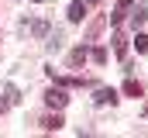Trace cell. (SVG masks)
<instances>
[{"label":"cell","mask_w":148,"mask_h":138,"mask_svg":"<svg viewBox=\"0 0 148 138\" xmlns=\"http://www.w3.org/2000/svg\"><path fill=\"white\" fill-rule=\"evenodd\" d=\"M90 55H93V62H107V52H103V48H93Z\"/></svg>","instance_id":"cell-12"},{"label":"cell","mask_w":148,"mask_h":138,"mask_svg":"<svg viewBox=\"0 0 148 138\" xmlns=\"http://www.w3.org/2000/svg\"><path fill=\"white\" fill-rule=\"evenodd\" d=\"M110 41H114V55L121 59V55L127 52V41H124V34H121V31H114V38H110Z\"/></svg>","instance_id":"cell-9"},{"label":"cell","mask_w":148,"mask_h":138,"mask_svg":"<svg viewBox=\"0 0 148 138\" xmlns=\"http://www.w3.org/2000/svg\"><path fill=\"white\" fill-rule=\"evenodd\" d=\"M145 21H148V3H141V7H138V10L131 14V24H134V31H138V28H141Z\"/></svg>","instance_id":"cell-5"},{"label":"cell","mask_w":148,"mask_h":138,"mask_svg":"<svg viewBox=\"0 0 148 138\" xmlns=\"http://www.w3.org/2000/svg\"><path fill=\"white\" fill-rule=\"evenodd\" d=\"M83 17H86V3H83V0H76V3H69V21H73V24H79Z\"/></svg>","instance_id":"cell-4"},{"label":"cell","mask_w":148,"mask_h":138,"mask_svg":"<svg viewBox=\"0 0 148 138\" xmlns=\"http://www.w3.org/2000/svg\"><path fill=\"white\" fill-rule=\"evenodd\" d=\"M31 34H48V24H45V21H35V24H31Z\"/></svg>","instance_id":"cell-11"},{"label":"cell","mask_w":148,"mask_h":138,"mask_svg":"<svg viewBox=\"0 0 148 138\" xmlns=\"http://www.w3.org/2000/svg\"><path fill=\"white\" fill-rule=\"evenodd\" d=\"M38 3H45V0H38Z\"/></svg>","instance_id":"cell-14"},{"label":"cell","mask_w":148,"mask_h":138,"mask_svg":"<svg viewBox=\"0 0 148 138\" xmlns=\"http://www.w3.org/2000/svg\"><path fill=\"white\" fill-rule=\"evenodd\" d=\"M90 3H97V0H90Z\"/></svg>","instance_id":"cell-15"},{"label":"cell","mask_w":148,"mask_h":138,"mask_svg":"<svg viewBox=\"0 0 148 138\" xmlns=\"http://www.w3.org/2000/svg\"><path fill=\"white\" fill-rule=\"evenodd\" d=\"M93 104H100V107H103V104H117V90L100 86V90H97V97H93Z\"/></svg>","instance_id":"cell-3"},{"label":"cell","mask_w":148,"mask_h":138,"mask_svg":"<svg viewBox=\"0 0 148 138\" xmlns=\"http://www.w3.org/2000/svg\"><path fill=\"white\" fill-rule=\"evenodd\" d=\"M45 104H48V107H66V104H69V97H66V86H59V83H55V86L45 93Z\"/></svg>","instance_id":"cell-1"},{"label":"cell","mask_w":148,"mask_h":138,"mask_svg":"<svg viewBox=\"0 0 148 138\" xmlns=\"http://www.w3.org/2000/svg\"><path fill=\"white\" fill-rule=\"evenodd\" d=\"M134 48L138 52H148V34H134Z\"/></svg>","instance_id":"cell-10"},{"label":"cell","mask_w":148,"mask_h":138,"mask_svg":"<svg viewBox=\"0 0 148 138\" xmlns=\"http://www.w3.org/2000/svg\"><path fill=\"white\" fill-rule=\"evenodd\" d=\"M124 93H127V97H145V86H141L138 79H127V83H124Z\"/></svg>","instance_id":"cell-7"},{"label":"cell","mask_w":148,"mask_h":138,"mask_svg":"<svg viewBox=\"0 0 148 138\" xmlns=\"http://www.w3.org/2000/svg\"><path fill=\"white\" fill-rule=\"evenodd\" d=\"M86 55H90V52H86V45H79V48H73V55H69V66H83V62H86Z\"/></svg>","instance_id":"cell-6"},{"label":"cell","mask_w":148,"mask_h":138,"mask_svg":"<svg viewBox=\"0 0 148 138\" xmlns=\"http://www.w3.org/2000/svg\"><path fill=\"white\" fill-rule=\"evenodd\" d=\"M3 110H7V100H0V114H3Z\"/></svg>","instance_id":"cell-13"},{"label":"cell","mask_w":148,"mask_h":138,"mask_svg":"<svg viewBox=\"0 0 148 138\" xmlns=\"http://www.w3.org/2000/svg\"><path fill=\"white\" fill-rule=\"evenodd\" d=\"M131 3H134V0H117V7H114V14H110V24H121V21L127 17Z\"/></svg>","instance_id":"cell-2"},{"label":"cell","mask_w":148,"mask_h":138,"mask_svg":"<svg viewBox=\"0 0 148 138\" xmlns=\"http://www.w3.org/2000/svg\"><path fill=\"white\" fill-rule=\"evenodd\" d=\"M62 124H66V121H62V117H59V114H48V117H45V121H41V128H45V131H59V128H62Z\"/></svg>","instance_id":"cell-8"}]
</instances>
